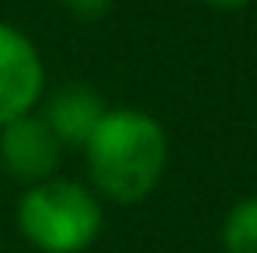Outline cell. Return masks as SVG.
Returning <instances> with one entry per match:
<instances>
[{"mask_svg":"<svg viewBox=\"0 0 257 253\" xmlns=\"http://www.w3.org/2000/svg\"><path fill=\"white\" fill-rule=\"evenodd\" d=\"M90 191L115 205L146 201L171 167L167 128L139 108H108L84 146Z\"/></svg>","mask_w":257,"mask_h":253,"instance_id":"cell-1","label":"cell"},{"mask_svg":"<svg viewBox=\"0 0 257 253\" xmlns=\"http://www.w3.org/2000/svg\"><path fill=\"white\" fill-rule=\"evenodd\" d=\"M14 225L39 253H87L104 229V208L87 184L52 177L21 191Z\"/></svg>","mask_w":257,"mask_h":253,"instance_id":"cell-2","label":"cell"},{"mask_svg":"<svg viewBox=\"0 0 257 253\" xmlns=\"http://www.w3.org/2000/svg\"><path fill=\"white\" fill-rule=\"evenodd\" d=\"M45 97V63L21 28L0 21V128L32 115Z\"/></svg>","mask_w":257,"mask_h":253,"instance_id":"cell-3","label":"cell"},{"mask_svg":"<svg viewBox=\"0 0 257 253\" xmlns=\"http://www.w3.org/2000/svg\"><path fill=\"white\" fill-rule=\"evenodd\" d=\"M63 163V146L49 132L39 111L21 115L0 128V173L21 180L25 187H35L52 180Z\"/></svg>","mask_w":257,"mask_h":253,"instance_id":"cell-4","label":"cell"},{"mask_svg":"<svg viewBox=\"0 0 257 253\" xmlns=\"http://www.w3.org/2000/svg\"><path fill=\"white\" fill-rule=\"evenodd\" d=\"M42 122L49 132L59 139V146H77L84 149L87 139L94 135V128L101 125V118L108 115V101L87 84H63L59 90L42 97Z\"/></svg>","mask_w":257,"mask_h":253,"instance_id":"cell-5","label":"cell"},{"mask_svg":"<svg viewBox=\"0 0 257 253\" xmlns=\"http://www.w3.org/2000/svg\"><path fill=\"white\" fill-rule=\"evenodd\" d=\"M219 243L226 253H257V194L240 198L219 225Z\"/></svg>","mask_w":257,"mask_h":253,"instance_id":"cell-6","label":"cell"},{"mask_svg":"<svg viewBox=\"0 0 257 253\" xmlns=\"http://www.w3.org/2000/svg\"><path fill=\"white\" fill-rule=\"evenodd\" d=\"M63 4H66V11L77 14L80 21H97V18H104V14L111 11L115 0H63Z\"/></svg>","mask_w":257,"mask_h":253,"instance_id":"cell-7","label":"cell"},{"mask_svg":"<svg viewBox=\"0 0 257 253\" xmlns=\"http://www.w3.org/2000/svg\"><path fill=\"white\" fill-rule=\"evenodd\" d=\"M209 7H219V11H240V7H247L250 0H205Z\"/></svg>","mask_w":257,"mask_h":253,"instance_id":"cell-8","label":"cell"},{"mask_svg":"<svg viewBox=\"0 0 257 253\" xmlns=\"http://www.w3.org/2000/svg\"><path fill=\"white\" fill-rule=\"evenodd\" d=\"M0 184H4V173H0Z\"/></svg>","mask_w":257,"mask_h":253,"instance_id":"cell-9","label":"cell"}]
</instances>
